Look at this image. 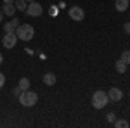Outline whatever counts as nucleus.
<instances>
[{"label": "nucleus", "mask_w": 130, "mask_h": 128, "mask_svg": "<svg viewBox=\"0 0 130 128\" xmlns=\"http://www.w3.org/2000/svg\"><path fill=\"white\" fill-rule=\"evenodd\" d=\"M19 102L24 106V107H33L37 102H38V95L31 90H23L19 95Z\"/></svg>", "instance_id": "1"}, {"label": "nucleus", "mask_w": 130, "mask_h": 128, "mask_svg": "<svg viewBox=\"0 0 130 128\" xmlns=\"http://www.w3.org/2000/svg\"><path fill=\"white\" fill-rule=\"evenodd\" d=\"M16 35H18V38L23 40V42H28L35 36V30H33V26L31 24H19L18 28H16Z\"/></svg>", "instance_id": "2"}, {"label": "nucleus", "mask_w": 130, "mask_h": 128, "mask_svg": "<svg viewBox=\"0 0 130 128\" xmlns=\"http://www.w3.org/2000/svg\"><path fill=\"white\" fill-rule=\"evenodd\" d=\"M109 102V97H108V92H102V90H97L94 95H92V106L95 109H102L108 106Z\"/></svg>", "instance_id": "3"}, {"label": "nucleus", "mask_w": 130, "mask_h": 128, "mask_svg": "<svg viewBox=\"0 0 130 128\" xmlns=\"http://www.w3.org/2000/svg\"><path fill=\"white\" fill-rule=\"evenodd\" d=\"M28 16H31V17H38V16H42V12H43V7H42V4H38V2H30L28 4V7H26V10H24Z\"/></svg>", "instance_id": "4"}, {"label": "nucleus", "mask_w": 130, "mask_h": 128, "mask_svg": "<svg viewBox=\"0 0 130 128\" xmlns=\"http://www.w3.org/2000/svg\"><path fill=\"white\" fill-rule=\"evenodd\" d=\"M18 40H19V38H18L16 33H5L4 38H2V43H4L5 49H14L16 43H18Z\"/></svg>", "instance_id": "5"}, {"label": "nucleus", "mask_w": 130, "mask_h": 128, "mask_svg": "<svg viewBox=\"0 0 130 128\" xmlns=\"http://www.w3.org/2000/svg\"><path fill=\"white\" fill-rule=\"evenodd\" d=\"M70 17L73 21H83V19H85V12H83L82 7L73 5V7H70Z\"/></svg>", "instance_id": "6"}, {"label": "nucleus", "mask_w": 130, "mask_h": 128, "mask_svg": "<svg viewBox=\"0 0 130 128\" xmlns=\"http://www.w3.org/2000/svg\"><path fill=\"white\" fill-rule=\"evenodd\" d=\"M108 97H109L111 102H118V100L123 99V92L120 88H116V87H111L109 92H108Z\"/></svg>", "instance_id": "7"}, {"label": "nucleus", "mask_w": 130, "mask_h": 128, "mask_svg": "<svg viewBox=\"0 0 130 128\" xmlns=\"http://www.w3.org/2000/svg\"><path fill=\"white\" fill-rule=\"evenodd\" d=\"M16 5L14 4H4L2 5V12H4V16H9V17H14V12H16Z\"/></svg>", "instance_id": "8"}, {"label": "nucleus", "mask_w": 130, "mask_h": 128, "mask_svg": "<svg viewBox=\"0 0 130 128\" xmlns=\"http://www.w3.org/2000/svg\"><path fill=\"white\" fill-rule=\"evenodd\" d=\"M56 81H57V78H56V75H54V73H45V75H43V83H45L47 87L56 85Z\"/></svg>", "instance_id": "9"}, {"label": "nucleus", "mask_w": 130, "mask_h": 128, "mask_svg": "<svg viewBox=\"0 0 130 128\" xmlns=\"http://www.w3.org/2000/svg\"><path fill=\"white\" fill-rule=\"evenodd\" d=\"M115 7L118 12H125V10L128 9V0H116L115 2Z\"/></svg>", "instance_id": "10"}, {"label": "nucleus", "mask_w": 130, "mask_h": 128, "mask_svg": "<svg viewBox=\"0 0 130 128\" xmlns=\"http://www.w3.org/2000/svg\"><path fill=\"white\" fill-rule=\"evenodd\" d=\"M115 69H116L120 75H125V71H127V64L120 59V61H116V62H115Z\"/></svg>", "instance_id": "11"}, {"label": "nucleus", "mask_w": 130, "mask_h": 128, "mask_svg": "<svg viewBox=\"0 0 130 128\" xmlns=\"http://www.w3.org/2000/svg\"><path fill=\"white\" fill-rule=\"evenodd\" d=\"M30 85H31V83H30V80H28V78H21L18 87H19L21 90H28V88H30Z\"/></svg>", "instance_id": "12"}, {"label": "nucleus", "mask_w": 130, "mask_h": 128, "mask_svg": "<svg viewBox=\"0 0 130 128\" xmlns=\"http://www.w3.org/2000/svg\"><path fill=\"white\" fill-rule=\"evenodd\" d=\"M14 5H16V9H18V10H26V7H28L26 0H16Z\"/></svg>", "instance_id": "13"}, {"label": "nucleus", "mask_w": 130, "mask_h": 128, "mask_svg": "<svg viewBox=\"0 0 130 128\" xmlns=\"http://www.w3.org/2000/svg\"><path fill=\"white\" fill-rule=\"evenodd\" d=\"M113 125H115L116 128H127L128 126V121H127V119H116Z\"/></svg>", "instance_id": "14"}, {"label": "nucleus", "mask_w": 130, "mask_h": 128, "mask_svg": "<svg viewBox=\"0 0 130 128\" xmlns=\"http://www.w3.org/2000/svg\"><path fill=\"white\" fill-rule=\"evenodd\" d=\"M4 31H5V33H16V26H14L12 23H5V24H4Z\"/></svg>", "instance_id": "15"}, {"label": "nucleus", "mask_w": 130, "mask_h": 128, "mask_svg": "<svg viewBox=\"0 0 130 128\" xmlns=\"http://www.w3.org/2000/svg\"><path fill=\"white\" fill-rule=\"evenodd\" d=\"M120 59L123 61L127 66H128V64H130V50H125V52H121V57H120Z\"/></svg>", "instance_id": "16"}, {"label": "nucleus", "mask_w": 130, "mask_h": 128, "mask_svg": "<svg viewBox=\"0 0 130 128\" xmlns=\"http://www.w3.org/2000/svg\"><path fill=\"white\" fill-rule=\"evenodd\" d=\"M108 121H109V123H115V121H116V114H115V113H109V114H108Z\"/></svg>", "instance_id": "17"}, {"label": "nucleus", "mask_w": 130, "mask_h": 128, "mask_svg": "<svg viewBox=\"0 0 130 128\" xmlns=\"http://www.w3.org/2000/svg\"><path fill=\"white\" fill-rule=\"evenodd\" d=\"M21 92H23V90H21L19 87H16V88L12 90V94H14V97H18V99H19V95H21Z\"/></svg>", "instance_id": "18"}, {"label": "nucleus", "mask_w": 130, "mask_h": 128, "mask_svg": "<svg viewBox=\"0 0 130 128\" xmlns=\"http://www.w3.org/2000/svg\"><path fill=\"white\" fill-rule=\"evenodd\" d=\"M123 31H125L127 35H130V21H128V23H125V24H123Z\"/></svg>", "instance_id": "19"}, {"label": "nucleus", "mask_w": 130, "mask_h": 128, "mask_svg": "<svg viewBox=\"0 0 130 128\" xmlns=\"http://www.w3.org/2000/svg\"><path fill=\"white\" fill-rule=\"evenodd\" d=\"M4 85H5V75H2V73H0V88H2Z\"/></svg>", "instance_id": "20"}, {"label": "nucleus", "mask_w": 130, "mask_h": 128, "mask_svg": "<svg viewBox=\"0 0 130 128\" xmlns=\"http://www.w3.org/2000/svg\"><path fill=\"white\" fill-rule=\"evenodd\" d=\"M10 23H12V24H14L16 28H18V26H19V24H21V23H19V19H18V17H14V19L10 21Z\"/></svg>", "instance_id": "21"}, {"label": "nucleus", "mask_w": 130, "mask_h": 128, "mask_svg": "<svg viewBox=\"0 0 130 128\" xmlns=\"http://www.w3.org/2000/svg\"><path fill=\"white\" fill-rule=\"evenodd\" d=\"M50 14H52V16H57V9H56V7H52V9H50Z\"/></svg>", "instance_id": "22"}, {"label": "nucleus", "mask_w": 130, "mask_h": 128, "mask_svg": "<svg viewBox=\"0 0 130 128\" xmlns=\"http://www.w3.org/2000/svg\"><path fill=\"white\" fill-rule=\"evenodd\" d=\"M16 0H4V4H14Z\"/></svg>", "instance_id": "23"}, {"label": "nucleus", "mask_w": 130, "mask_h": 128, "mask_svg": "<svg viewBox=\"0 0 130 128\" xmlns=\"http://www.w3.org/2000/svg\"><path fill=\"white\" fill-rule=\"evenodd\" d=\"M4 19V12H2V10H0V21Z\"/></svg>", "instance_id": "24"}, {"label": "nucleus", "mask_w": 130, "mask_h": 128, "mask_svg": "<svg viewBox=\"0 0 130 128\" xmlns=\"http://www.w3.org/2000/svg\"><path fill=\"white\" fill-rule=\"evenodd\" d=\"M2 62H4V56L0 54V64H2Z\"/></svg>", "instance_id": "25"}, {"label": "nucleus", "mask_w": 130, "mask_h": 128, "mask_svg": "<svg viewBox=\"0 0 130 128\" xmlns=\"http://www.w3.org/2000/svg\"><path fill=\"white\" fill-rule=\"evenodd\" d=\"M26 2H33V0H26Z\"/></svg>", "instance_id": "26"}, {"label": "nucleus", "mask_w": 130, "mask_h": 128, "mask_svg": "<svg viewBox=\"0 0 130 128\" xmlns=\"http://www.w3.org/2000/svg\"><path fill=\"white\" fill-rule=\"evenodd\" d=\"M128 2H130V0H128Z\"/></svg>", "instance_id": "27"}]
</instances>
